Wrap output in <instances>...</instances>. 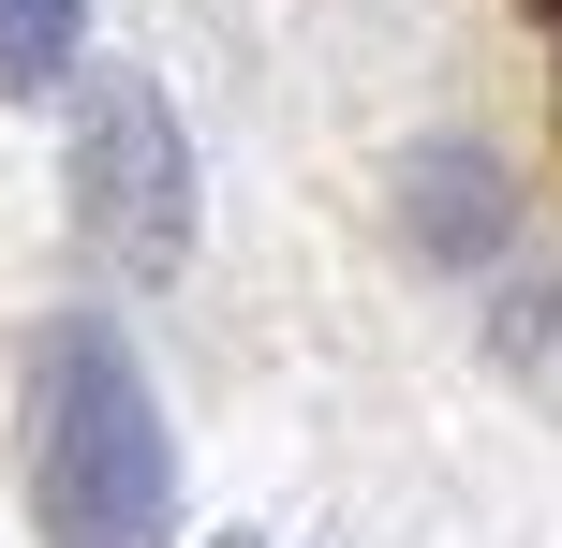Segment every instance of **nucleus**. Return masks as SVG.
<instances>
[{
	"label": "nucleus",
	"mask_w": 562,
	"mask_h": 548,
	"mask_svg": "<svg viewBox=\"0 0 562 548\" xmlns=\"http://www.w3.org/2000/svg\"><path fill=\"white\" fill-rule=\"evenodd\" d=\"M30 519H45V548H164L178 534V430L104 312L30 326Z\"/></svg>",
	"instance_id": "1"
},
{
	"label": "nucleus",
	"mask_w": 562,
	"mask_h": 548,
	"mask_svg": "<svg viewBox=\"0 0 562 548\" xmlns=\"http://www.w3.org/2000/svg\"><path fill=\"white\" fill-rule=\"evenodd\" d=\"M193 134H178L164 75H134V59H104V75H75V237L119 267V282H178L193 267Z\"/></svg>",
	"instance_id": "2"
},
{
	"label": "nucleus",
	"mask_w": 562,
	"mask_h": 548,
	"mask_svg": "<svg viewBox=\"0 0 562 548\" xmlns=\"http://www.w3.org/2000/svg\"><path fill=\"white\" fill-rule=\"evenodd\" d=\"M75 45H89V0H0V89H75Z\"/></svg>",
	"instance_id": "3"
},
{
	"label": "nucleus",
	"mask_w": 562,
	"mask_h": 548,
	"mask_svg": "<svg viewBox=\"0 0 562 548\" xmlns=\"http://www.w3.org/2000/svg\"><path fill=\"white\" fill-rule=\"evenodd\" d=\"M533 15H562V0H533Z\"/></svg>",
	"instance_id": "4"
}]
</instances>
